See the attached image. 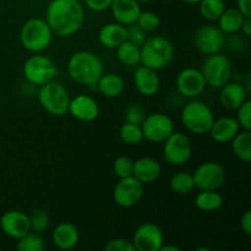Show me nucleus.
I'll use <instances>...</instances> for the list:
<instances>
[{"label": "nucleus", "instance_id": "nucleus-46", "mask_svg": "<svg viewBox=\"0 0 251 251\" xmlns=\"http://www.w3.org/2000/svg\"><path fill=\"white\" fill-rule=\"evenodd\" d=\"M180 248L176 247V245H162L159 251H180Z\"/></svg>", "mask_w": 251, "mask_h": 251}, {"label": "nucleus", "instance_id": "nucleus-22", "mask_svg": "<svg viewBox=\"0 0 251 251\" xmlns=\"http://www.w3.org/2000/svg\"><path fill=\"white\" fill-rule=\"evenodd\" d=\"M109 9L115 21L124 26L135 24L141 12L140 2L136 0H113Z\"/></svg>", "mask_w": 251, "mask_h": 251}, {"label": "nucleus", "instance_id": "nucleus-20", "mask_svg": "<svg viewBox=\"0 0 251 251\" xmlns=\"http://www.w3.org/2000/svg\"><path fill=\"white\" fill-rule=\"evenodd\" d=\"M239 131L240 125L235 118L222 117L215 119L208 134H210L211 139L215 142H218V144H229Z\"/></svg>", "mask_w": 251, "mask_h": 251}, {"label": "nucleus", "instance_id": "nucleus-44", "mask_svg": "<svg viewBox=\"0 0 251 251\" xmlns=\"http://www.w3.org/2000/svg\"><path fill=\"white\" fill-rule=\"evenodd\" d=\"M237 9L245 17H251V0H237Z\"/></svg>", "mask_w": 251, "mask_h": 251}, {"label": "nucleus", "instance_id": "nucleus-35", "mask_svg": "<svg viewBox=\"0 0 251 251\" xmlns=\"http://www.w3.org/2000/svg\"><path fill=\"white\" fill-rule=\"evenodd\" d=\"M135 24L141 27L145 32H153L161 26V19L153 11H141Z\"/></svg>", "mask_w": 251, "mask_h": 251}, {"label": "nucleus", "instance_id": "nucleus-43", "mask_svg": "<svg viewBox=\"0 0 251 251\" xmlns=\"http://www.w3.org/2000/svg\"><path fill=\"white\" fill-rule=\"evenodd\" d=\"M240 227L247 235L251 234V211L247 210L240 218Z\"/></svg>", "mask_w": 251, "mask_h": 251}, {"label": "nucleus", "instance_id": "nucleus-17", "mask_svg": "<svg viewBox=\"0 0 251 251\" xmlns=\"http://www.w3.org/2000/svg\"><path fill=\"white\" fill-rule=\"evenodd\" d=\"M68 113L80 122L91 123L100 117V105L91 96L77 95L70 100Z\"/></svg>", "mask_w": 251, "mask_h": 251}, {"label": "nucleus", "instance_id": "nucleus-8", "mask_svg": "<svg viewBox=\"0 0 251 251\" xmlns=\"http://www.w3.org/2000/svg\"><path fill=\"white\" fill-rule=\"evenodd\" d=\"M206 85L212 88H221L232 80V64L228 56L221 53L207 55L201 68Z\"/></svg>", "mask_w": 251, "mask_h": 251}, {"label": "nucleus", "instance_id": "nucleus-37", "mask_svg": "<svg viewBox=\"0 0 251 251\" xmlns=\"http://www.w3.org/2000/svg\"><path fill=\"white\" fill-rule=\"evenodd\" d=\"M237 122L239 123L240 129L251 130V100H247L237 109Z\"/></svg>", "mask_w": 251, "mask_h": 251}, {"label": "nucleus", "instance_id": "nucleus-6", "mask_svg": "<svg viewBox=\"0 0 251 251\" xmlns=\"http://www.w3.org/2000/svg\"><path fill=\"white\" fill-rule=\"evenodd\" d=\"M37 98L41 107L49 114L54 117H63L68 114L71 97L68 90L54 80L39 86Z\"/></svg>", "mask_w": 251, "mask_h": 251}, {"label": "nucleus", "instance_id": "nucleus-31", "mask_svg": "<svg viewBox=\"0 0 251 251\" xmlns=\"http://www.w3.org/2000/svg\"><path fill=\"white\" fill-rule=\"evenodd\" d=\"M198 5L201 16L207 21H217L226 10L225 0H201Z\"/></svg>", "mask_w": 251, "mask_h": 251}, {"label": "nucleus", "instance_id": "nucleus-3", "mask_svg": "<svg viewBox=\"0 0 251 251\" xmlns=\"http://www.w3.org/2000/svg\"><path fill=\"white\" fill-rule=\"evenodd\" d=\"M142 65L158 71L166 69L174 58V46L163 36H153L140 47Z\"/></svg>", "mask_w": 251, "mask_h": 251}, {"label": "nucleus", "instance_id": "nucleus-18", "mask_svg": "<svg viewBox=\"0 0 251 251\" xmlns=\"http://www.w3.org/2000/svg\"><path fill=\"white\" fill-rule=\"evenodd\" d=\"M134 85L140 95L144 97H153L158 93L161 80L156 70L142 65L134 74Z\"/></svg>", "mask_w": 251, "mask_h": 251}, {"label": "nucleus", "instance_id": "nucleus-24", "mask_svg": "<svg viewBox=\"0 0 251 251\" xmlns=\"http://www.w3.org/2000/svg\"><path fill=\"white\" fill-rule=\"evenodd\" d=\"M98 41L104 48L117 49L126 41V26L118 22L104 25L98 32Z\"/></svg>", "mask_w": 251, "mask_h": 251}, {"label": "nucleus", "instance_id": "nucleus-25", "mask_svg": "<svg viewBox=\"0 0 251 251\" xmlns=\"http://www.w3.org/2000/svg\"><path fill=\"white\" fill-rule=\"evenodd\" d=\"M96 90L107 98H117L125 90L124 78L117 73H103L96 83Z\"/></svg>", "mask_w": 251, "mask_h": 251}, {"label": "nucleus", "instance_id": "nucleus-4", "mask_svg": "<svg viewBox=\"0 0 251 251\" xmlns=\"http://www.w3.org/2000/svg\"><path fill=\"white\" fill-rule=\"evenodd\" d=\"M53 36V32L46 20L39 17L27 20L20 31L22 47L31 53H42L48 49Z\"/></svg>", "mask_w": 251, "mask_h": 251}, {"label": "nucleus", "instance_id": "nucleus-39", "mask_svg": "<svg viewBox=\"0 0 251 251\" xmlns=\"http://www.w3.org/2000/svg\"><path fill=\"white\" fill-rule=\"evenodd\" d=\"M126 39L130 41L131 43L136 44V46L141 47L142 44L146 41V32L141 28L140 26H137L136 24H132L126 26Z\"/></svg>", "mask_w": 251, "mask_h": 251}, {"label": "nucleus", "instance_id": "nucleus-15", "mask_svg": "<svg viewBox=\"0 0 251 251\" xmlns=\"http://www.w3.org/2000/svg\"><path fill=\"white\" fill-rule=\"evenodd\" d=\"M131 242L135 251H159L164 244V235L157 225L144 223L135 230Z\"/></svg>", "mask_w": 251, "mask_h": 251}, {"label": "nucleus", "instance_id": "nucleus-16", "mask_svg": "<svg viewBox=\"0 0 251 251\" xmlns=\"http://www.w3.org/2000/svg\"><path fill=\"white\" fill-rule=\"evenodd\" d=\"M0 228L7 237L17 240L31 232L29 217L21 211H6L0 218Z\"/></svg>", "mask_w": 251, "mask_h": 251}, {"label": "nucleus", "instance_id": "nucleus-34", "mask_svg": "<svg viewBox=\"0 0 251 251\" xmlns=\"http://www.w3.org/2000/svg\"><path fill=\"white\" fill-rule=\"evenodd\" d=\"M28 217L29 223H31V230L38 233V234L46 232L50 225V217L46 210H41V208L34 210Z\"/></svg>", "mask_w": 251, "mask_h": 251}, {"label": "nucleus", "instance_id": "nucleus-42", "mask_svg": "<svg viewBox=\"0 0 251 251\" xmlns=\"http://www.w3.org/2000/svg\"><path fill=\"white\" fill-rule=\"evenodd\" d=\"M113 0H85L86 6L95 12L105 11L110 7Z\"/></svg>", "mask_w": 251, "mask_h": 251}, {"label": "nucleus", "instance_id": "nucleus-26", "mask_svg": "<svg viewBox=\"0 0 251 251\" xmlns=\"http://www.w3.org/2000/svg\"><path fill=\"white\" fill-rule=\"evenodd\" d=\"M244 19L245 16L237 7H230V9L226 7L220 19L217 20L218 27L225 34L238 33L240 31V27H242Z\"/></svg>", "mask_w": 251, "mask_h": 251}, {"label": "nucleus", "instance_id": "nucleus-11", "mask_svg": "<svg viewBox=\"0 0 251 251\" xmlns=\"http://www.w3.org/2000/svg\"><path fill=\"white\" fill-rule=\"evenodd\" d=\"M194 46L205 55L220 53L226 46V34L218 26L203 25L199 27L194 33Z\"/></svg>", "mask_w": 251, "mask_h": 251}, {"label": "nucleus", "instance_id": "nucleus-23", "mask_svg": "<svg viewBox=\"0 0 251 251\" xmlns=\"http://www.w3.org/2000/svg\"><path fill=\"white\" fill-rule=\"evenodd\" d=\"M161 164L152 157H141L134 162L132 176L142 184L154 183L161 176Z\"/></svg>", "mask_w": 251, "mask_h": 251}, {"label": "nucleus", "instance_id": "nucleus-36", "mask_svg": "<svg viewBox=\"0 0 251 251\" xmlns=\"http://www.w3.org/2000/svg\"><path fill=\"white\" fill-rule=\"evenodd\" d=\"M113 169H114L115 176L119 179L131 176L132 172H134V161L130 157L119 156L114 161Z\"/></svg>", "mask_w": 251, "mask_h": 251}, {"label": "nucleus", "instance_id": "nucleus-10", "mask_svg": "<svg viewBox=\"0 0 251 251\" xmlns=\"http://www.w3.org/2000/svg\"><path fill=\"white\" fill-rule=\"evenodd\" d=\"M193 154L190 139L183 132H173L163 142V157L172 166H183Z\"/></svg>", "mask_w": 251, "mask_h": 251}, {"label": "nucleus", "instance_id": "nucleus-14", "mask_svg": "<svg viewBox=\"0 0 251 251\" xmlns=\"http://www.w3.org/2000/svg\"><path fill=\"white\" fill-rule=\"evenodd\" d=\"M176 86L179 95L190 100L202 95L205 88L207 87L202 73L196 68H186L181 70L176 76Z\"/></svg>", "mask_w": 251, "mask_h": 251}, {"label": "nucleus", "instance_id": "nucleus-33", "mask_svg": "<svg viewBox=\"0 0 251 251\" xmlns=\"http://www.w3.org/2000/svg\"><path fill=\"white\" fill-rule=\"evenodd\" d=\"M16 248L20 251H43L46 248L44 240L38 233L29 232L22 238L17 239Z\"/></svg>", "mask_w": 251, "mask_h": 251}, {"label": "nucleus", "instance_id": "nucleus-12", "mask_svg": "<svg viewBox=\"0 0 251 251\" xmlns=\"http://www.w3.org/2000/svg\"><path fill=\"white\" fill-rule=\"evenodd\" d=\"M195 188L199 190H218L226 181V171L217 162H205L193 173Z\"/></svg>", "mask_w": 251, "mask_h": 251}, {"label": "nucleus", "instance_id": "nucleus-5", "mask_svg": "<svg viewBox=\"0 0 251 251\" xmlns=\"http://www.w3.org/2000/svg\"><path fill=\"white\" fill-rule=\"evenodd\" d=\"M181 122L185 129L191 134L205 135L208 134L215 122V114L206 103L194 98L184 105Z\"/></svg>", "mask_w": 251, "mask_h": 251}, {"label": "nucleus", "instance_id": "nucleus-30", "mask_svg": "<svg viewBox=\"0 0 251 251\" xmlns=\"http://www.w3.org/2000/svg\"><path fill=\"white\" fill-rule=\"evenodd\" d=\"M117 56L120 63L124 64V65H137V64H140V59H141L140 47L126 39L117 48Z\"/></svg>", "mask_w": 251, "mask_h": 251}, {"label": "nucleus", "instance_id": "nucleus-45", "mask_svg": "<svg viewBox=\"0 0 251 251\" xmlns=\"http://www.w3.org/2000/svg\"><path fill=\"white\" fill-rule=\"evenodd\" d=\"M240 31H242L243 36L245 38H249L251 36V20L250 17H245L244 21H243L242 27H240Z\"/></svg>", "mask_w": 251, "mask_h": 251}, {"label": "nucleus", "instance_id": "nucleus-2", "mask_svg": "<svg viewBox=\"0 0 251 251\" xmlns=\"http://www.w3.org/2000/svg\"><path fill=\"white\" fill-rule=\"evenodd\" d=\"M104 73V65L100 56L90 50H78L68 61V74L78 85L95 88L96 83Z\"/></svg>", "mask_w": 251, "mask_h": 251}, {"label": "nucleus", "instance_id": "nucleus-19", "mask_svg": "<svg viewBox=\"0 0 251 251\" xmlns=\"http://www.w3.org/2000/svg\"><path fill=\"white\" fill-rule=\"evenodd\" d=\"M220 102L226 109L237 110L248 100V91L244 83L229 81L220 88Z\"/></svg>", "mask_w": 251, "mask_h": 251}, {"label": "nucleus", "instance_id": "nucleus-41", "mask_svg": "<svg viewBox=\"0 0 251 251\" xmlns=\"http://www.w3.org/2000/svg\"><path fill=\"white\" fill-rule=\"evenodd\" d=\"M230 38L226 39V43L228 44V48H229V50H233V51H243L245 49V47H247V42H245V38L244 37L239 36V34L237 33H233V34H229Z\"/></svg>", "mask_w": 251, "mask_h": 251}, {"label": "nucleus", "instance_id": "nucleus-40", "mask_svg": "<svg viewBox=\"0 0 251 251\" xmlns=\"http://www.w3.org/2000/svg\"><path fill=\"white\" fill-rule=\"evenodd\" d=\"M105 251H135L134 244L124 238H115L109 240L104 247Z\"/></svg>", "mask_w": 251, "mask_h": 251}, {"label": "nucleus", "instance_id": "nucleus-28", "mask_svg": "<svg viewBox=\"0 0 251 251\" xmlns=\"http://www.w3.org/2000/svg\"><path fill=\"white\" fill-rule=\"evenodd\" d=\"M230 142L235 157L245 163H249L251 161V130L242 129Z\"/></svg>", "mask_w": 251, "mask_h": 251}, {"label": "nucleus", "instance_id": "nucleus-9", "mask_svg": "<svg viewBox=\"0 0 251 251\" xmlns=\"http://www.w3.org/2000/svg\"><path fill=\"white\" fill-rule=\"evenodd\" d=\"M144 139L153 144H163L174 132V123L169 115L153 113L146 115L141 124Z\"/></svg>", "mask_w": 251, "mask_h": 251}, {"label": "nucleus", "instance_id": "nucleus-21", "mask_svg": "<svg viewBox=\"0 0 251 251\" xmlns=\"http://www.w3.org/2000/svg\"><path fill=\"white\" fill-rule=\"evenodd\" d=\"M80 232L77 227L70 222H61L54 228L51 233V242L54 247L60 250H71L77 245Z\"/></svg>", "mask_w": 251, "mask_h": 251}, {"label": "nucleus", "instance_id": "nucleus-48", "mask_svg": "<svg viewBox=\"0 0 251 251\" xmlns=\"http://www.w3.org/2000/svg\"><path fill=\"white\" fill-rule=\"evenodd\" d=\"M136 1H139V2H150V1H152V0H136Z\"/></svg>", "mask_w": 251, "mask_h": 251}, {"label": "nucleus", "instance_id": "nucleus-32", "mask_svg": "<svg viewBox=\"0 0 251 251\" xmlns=\"http://www.w3.org/2000/svg\"><path fill=\"white\" fill-rule=\"evenodd\" d=\"M119 136L124 144L137 145L144 140V132H142L141 125L126 122L120 126Z\"/></svg>", "mask_w": 251, "mask_h": 251}, {"label": "nucleus", "instance_id": "nucleus-7", "mask_svg": "<svg viewBox=\"0 0 251 251\" xmlns=\"http://www.w3.org/2000/svg\"><path fill=\"white\" fill-rule=\"evenodd\" d=\"M25 78L32 86H42L55 78L58 68L49 56L34 53L24 64L22 68Z\"/></svg>", "mask_w": 251, "mask_h": 251}, {"label": "nucleus", "instance_id": "nucleus-38", "mask_svg": "<svg viewBox=\"0 0 251 251\" xmlns=\"http://www.w3.org/2000/svg\"><path fill=\"white\" fill-rule=\"evenodd\" d=\"M146 118V112L144 108L137 103H132L125 110V120L127 123H132V124L141 125L142 122Z\"/></svg>", "mask_w": 251, "mask_h": 251}, {"label": "nucleus", "instance_id": "nucleus-13", "mask_svg": "<svg viewBox=\"0 0 251 251\" xmlns=\"http://www.w3.org/2000/svg\"><path fill=\"white\" fill-rule=\"evenodd\" d=\"M144 198V184L134 176L119 179L113 191V199L118 206L130 208L136 206Z\"/></svg>", "mask_w": 251, "mask_h": 251}, {"label": "nucleus", "instance_id": "nucleus-29", "mask_svg": "<svg viewBox=\"0 0 251 251\" xmlns=\"http://www.w3.org/2000/svg\"><path fill=\"white\" fill-rule=\"evenodd\" d=\"M169 188L176 195H189L195 189L193 174L189 172H178L171 178Z\"/></svg>", "mask_w": 251, "mask_h": 251}, {"label": "nucleus", "instance_id": "nucleus-1", "mask_svg": "<svg viewBox=\"0 0 251 251\" xmlns=\"http://www.w3.org/2000/svg\"><path fill=\"white\" fill-rule=\"evenodd\" d=\"M47 24L55 36L66 38L75 34L85 22L80 0H51L46 10Z\"/></svg>", "mask_w": 251, "mask_h": 251}, {"label": "nucleus", "instance_id": "nucleus-27", "mask_svg": "<svg viewBox=\"0 0 251 251\" xmlns=\"http://www.w3.org/2000/svg\"><path fill=\"white\" fill-rule=\"evenodd\" d=\"M195 206L203 212H213L223 206V198L217 190H201L195 198Z\"/></svg>", "mask_w": 251, "mask_h": 251}, {"label": "nucleus", "instance_id": "nucleus-47", "mask_svg": "<svg viewBox=\"0 0 251 251\" xmlns=\"http://www.w3.org/2000/svg\"><path fill=\"white\" fill-rule=\"evenodd\" d=\"M181 1L185 2V4H199L201 0H181Z\"/></svg>", "mask_w": 251, "mask_h": 251}]
</instances>
